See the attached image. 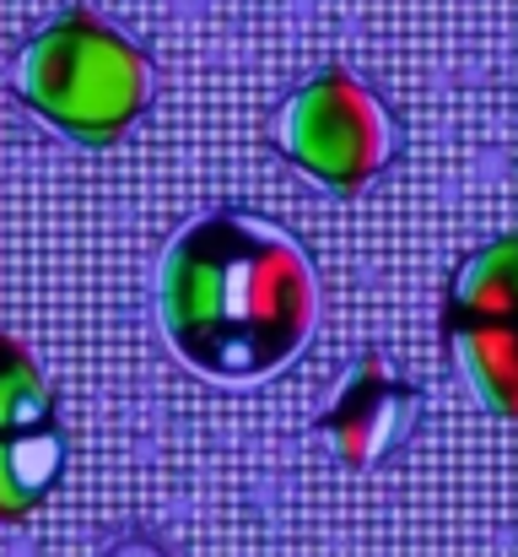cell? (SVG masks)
Here are the masks:
<instances>
[{
	"instance_id": "cell-1",
	"label": "cell",
	"mask_w": 518,
	"mask_h": 557,
	"mask_svg": "<svg viewBox=\"0 0 518 557\" xmlns=\"http://www.w3.org/2000/svg\"><path fill=\"white\" fill-rule=\"evenodd\" d=\"M157 320L178 363L200 379L254 384L281 373L314 336L319 276L281 222L222 206L168 244Z\"/></svg>"
},
{
	"instance_id": "cell-2",
	"label": "cell",
	"mask_w": 518,
	"mask_h": 557,
	"mask_svg": "<svg viewBox=\"0 0 518 557\" xmlns=\"http://www.w3.org/2000/svg\"><path fill=\"white\" fill-rule=\"evenodd\" d=\"M16 98L81 147L119 141L152 103L147 54L92 11H65L16 54Z\"/></svg>"
},
{
	"instance_id": "cell-3",
	"label": "cell",
	"mask_w": 518,
	"mask_h": 557,
	"mask_svg": "<svg viewBox=\"0 0 518 557\" xmlns=\"http://www.w3.org/2000/svg\"><path fill=\"white\" fill-rule=\"evenodd\" d=\"M276 147L336 195H356L389 169L400 147V125L362 76L330 65L281 103Z\"/></svg>"
},
{
	"instance_id": "cell-4",
	"label": "cell",
	"mask_w": 518,
	"mask_h": 557,
	"mask_svg": "<svg viewBox=\"0 0 518 557\" xmlns=\"http://www.w3.org/2000/svg\"><path fill=\"white\" fill-rule=\"evenodd\" d=\"M443 342L492 417L518 422V233L465 255L443 304Z\"/></svg>"
},
{
	"instance_id": "cell-5",
	"label": "cell",
	"mask_w": 518,
	"mask_h": 557,
	"mask_svg": "<svg viewBox=\"0 0 518 557\" xmlns=\"http://www.w3.org/2000/svg\"><path fill=\"white\" fill-rule=\"evenodd\" d=\"M65 471L54 389L43 369L0 331V525L27 520Z\"/></svg>"
},
{
	"instance_id": "cell-6",
	"label": "cell",
	"mask_w": 518,
	"mask_h": 557,
	"mask_svg": "<svg viewBox=\"0 0 518 557\" xmlns=\"http://www.w3.org/2000/svg\"><path fill=\"white\" fill-rule=\"evenodd\" d=\"M416 422V384L400 379L383 358H362L345 373V384L336 389L330 411L319 417V433L330 438L336 460L351 471H367L372 460H383Z\"/></svg>"
}]
</instances>
